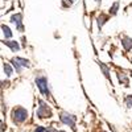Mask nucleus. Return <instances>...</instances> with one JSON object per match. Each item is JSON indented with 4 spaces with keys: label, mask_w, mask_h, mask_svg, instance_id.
<instances>
[{
    "label": "nucleus",
    "mask_w": 132,
    "mask_h": 132,
    "mask_svg": "<svg viewBox=\"0 0 132 132\" xmlns=\"http://www.w3.org/2000/svg\"><path fill=\"white\" fill-rule=\"evenodd\" d=\"M60 120L63 124H68L69 127H71L75 131V116L68 112H61L60 114Z\"/></svg>",
    "instance_id": "20e7f679"
},
{
    "label": "nucleus",
    "mask_w": 132,
    "mask_h": 132,
    "mask_svg": "<svg viewBox=\"0 0 132 132\" xmlns=\"http://www.w3.org/2000/svg\"><path fill=\"white\" fill-rule=\"evenodd\" d=\"M2 30H3V33H4V36L7 37V38H11V37H12V30H11L5 24H3L2 25Z\"/></svg>",
    "instance_id": "9d476101"
},
{
    "label": "nucleus",
    "mask_w": 132,
    "mask_h": 132,
    "mask_svg": "<svg viewBox=\"0 0 132 132\" xmlns=\"http://www.w3.org/2000/svg\"><path fill=\"white\" fill-rule=\"evenodd\" d=\"M96 2H98V3H101V0H96Z\"/></svg>",
    "instance_id": "a211bd4d"
},
{
    "label": "nucleus",
    "mask_w": 132,
    "mask_h": 132,
    "mask_svg": "<svg viewBox=\"0 0 132 132\" xmlns=\"http://www.w3.org/2000/svg\"><path fill=\"white\" fill-rule=\"evenodd\" d=\"M126 104H127V107H128V108H131V107H132V95L126 96Z\"/></svg>",
    "instance_id": "2eb2a0df"
},
{
    "label": "nucleus",
    "mask_w": 132,
    "mask_h": 132,
    "mask_svg": "<svg viewBox=\"0 0 132 132\" xmlns=\"http://www.w3.org/2000/svg\"><path fill=\"white\" fill-rule=\"evenodd\" d=\"M28 116V111L23 107H16L13 111H12V119L15 120L16 123H21L24 122Z\"/></svg>",
    "instance_id": "f257e3e1"
},
{
    "label": "nucleus",
    "mask_w": 132,
    "mask_h": 132,
    "mask_svg": "<svg viewBox=\"0 0 132 132\" xmlns=\"http://www.w3.org/2000/svg\"><path fill=\"white\" fill-rule=\"evenodd\" d=\"M131 77H132V73H131Z\"/></svg>",
    "instance_id": "aec40b11"
},
{
    "label": "nucleus",
    "mask_w": 132,
    "mask_h": 132,
    "mask_svg": "<svg viewBox=\"0 0 132 132\" xmlns=\"http://www.w3.org/2000/svg\"><path fill=\"white\" fill-rule=\"evenodd\" d=\"M118 9H119V3L116 2L111 8H110V13H111V15H116L118 13Z\"/></svg>",
    "instance_id": "ddd939ff"
},
{
    "label": "nucleus",
    "mask_w": 132,
    "mask_h": 132,
    "mask_svg": "<svg viewBox=\"0 0 132 132\" xmlns=\"http://www.w3.org/2000/svg\"><path fill=\"white\" fill-rule=\"evenodd\" d=\"M4 73H5L7 77L12 75V66H11L9 63H4Z\"/></svg>",
    "instance_id": "f8f14e48"
},
{
    "label": "nucleus",
    "mask_w": 132,
    "mask_h": 132,
    "mask_svg": "<svg viewBox=\"0 0 132 132\" xmlns=\"http://www.w3.org/2000/svg\"><path fill=\"white\" fill-rule=\"evenodd\" d=\"M37 116L38 118H49L52 116V111L49 106L44 102V101H38V110H37Z\"/></svg>",
    "instance_id": "7ed1b4c3"
},
{
    "label": "nucleus",
    "mask_w": 132,
    "mask_h": 132,
    "mask_svg": "<svg viewBox=\"0 0 132 132\" xmlns=\"http://www.w3.org/2000/svg\"><path fill=\"white\" fill-rule=\"evenodd\" d=\"M15 60H16V62L20 65V68H29V66H30V62H29V60L21 58V57H16Z\"/></svg>",
    "instance_id": "6e6552de"
},
{
    "label": "nucleus",
    "mask_w": 132,
    "mask_h": 132,
    "mask_svg": "<svg viewBox=\"0 0 132 132\" xmlns=\"http://www.w3.org/2000/svg\"><path fill=\"white\" fill-rule=\"evenodd\" d=\"M4 44L13 52H17L20 50V46H19V42H15V41H4Z\"/></svg>",
    "instance_id": "1a4fd4ad"
},
{
    "label": "nucleus",
    "mask_w": 132,
    "mask_h": 132,
    "mask_svg": "<svg viewBox=\"0 0 132 132\" xmlns=\"http://www.w3.org/2000/svg\"><path fill=\"white\" fill-rule=\"evenodd\" d=\"M36 85L37 89L44 96H49V87H48V79L45 77H37L36 78Z\"/></svg>",
    "instance_id": "f03ea898"
},
{
    "label": "nucleus",
    "mask_w": 132,
    "mask_h": 132,
    "mask_svg": "<svg viewBox=\"0 0 132 132\" xmlns=\"http://www.w3.org/2000/svg\"><path fill=\"white\" fill-rule=\"evenodd\" d=\"M122 42H123V48H124V50H131L132 49V38H129V37H124L123 40H122Z\"/></svg>",
    "instance_id": "0eeeda50"
},
{
    "label": "nucleus",
    "mask_w": 132,
    "mask_h": 132,
    "mask_svg": "<svg viewBox=\"0 0 132 132\" xmlns=\"http://www.w3.org/2000/svg\"><path fill=\"white\" fill-rule=\"evenodd\" d=\"M107 20H108V17H107V16H103V15H101V16L98 17V27H99V29L102 28V25L106 23Z\"/></svg>",
    "instance_id": "9b49d317"
},
{
    "label": "nucleus",
    "mask_w": 132,
    "mask_h": 132,
    "mask_svg": "<svg viewBox=\"0 0 132 132\" xmlns=\"http://www.w3.org/2000/svg\"><path fill=\"white\" fill-rule=\"evenodd\" d=\"M98 65L101 66V70H102V73L104 74V77L108 79V81H111V77H110V69H108V66L107 65H104L103 62H101V61H98Z\"/></svg>",
    "instance_id": "423d86ee"
},
{
    "label": "nucleus",
    "mask_w": 132,
    "mask_h": 132,
    "mask_svg": "<svg viewBox=\"0 0 132 132\" xmlns=\"http://www.w3.org/2000/svg\"><path fill=\"white\" fill-rule=\"evenodd\" d=\"M11 21L16 24V27H17V29H19L20 32H23V30H24V27H23V16H21V13H16V15H13L12 17H11Z\"/></svg>",
    "instance_id": "39448f33"
},
{
    "label": "nucleus",
    "mask_w": 132,
    "mask_h": 132,
    "mask_svg": "<svg viewBox=\"0 0 132 132\" xmlns=\"http://www.w3.org/2000/svg\"><path fill=\"white\" fill-rule=\"evenodd\" d=\"M11 63H12V65L15 66V69H16V71H17V73H20V71H21V68H20V65H19V63L16 62V60H15V58H12V60H11Z\"/></svg>",
    "instance_id": "4468645a"
},
{
    "label": "nucleus",
    "mask_w": 132,
    "mask_h": 132,
    "mask_svg": "<svg viewBox=\"0 0 132 132\" xmlns=\"http://www.w3.org/2000/svg\"><path fill=\"white\" fill-rule=\"evenodd\" d=\"M35 132H46V128H44V127H37Z\"/></svg>",
    "instance_id": "dca6fc26"
},
{
    "label": "nucleus",
    "mask_w": 132,
    "mask_h": 132,
    "mask_svg": "<svg viewBox=\"0 0 132 132\" xmlns=\"http://www.w3.org/2000/svg\"><path fill=\"white\" fill-rule=\"evenodd\" d=\"M61 132H65V131H61Z\"/></svg>",
    "instance_id": "6ab92c4d"
},
{
    "label": "nucleus",
    "mask_w": 132,
    "mask_h": 132,
    "mask_svg": "<svg viewBox=\"0 0 132 132\" xmlns=\"http://www.w3.org/2000/svg\"><path fill=\"white\" fill-rule=\"evenodd\" d=\"M46 132H60V131L54 129V128H48V129H46Z\"/></svg>",
    "instance_id": "f3484780"
}]
</instances>
